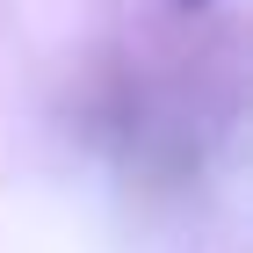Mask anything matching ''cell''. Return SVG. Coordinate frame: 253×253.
I'll list each match as a JSON object with an SVG mask.
<instances>
[{
    "instance_id": "1",
    "label": "cell",
    "mask_w": 253,
    "mask_h": 253,
    "mask_svg": "<svg viewBox=\"0 0 253 253\" xmlns=\"http://www.w3.org/2000/svg\"><path fill=\"white\" fill-rule=\"evenodd\" d=\"M181 7H203V0H181Z\"/></svg>"
}]
</instances>
